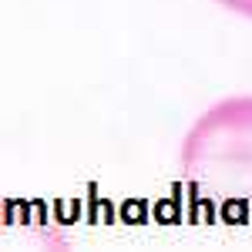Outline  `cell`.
Wrapping results in <instances>:
<instances>
[{"mask_svg":"<svg viewBox=\"0 0 252 252\" xmlns=\"http://www.w3.org/2000/svg\"><path fill=\"white\" fill-rule=\"evenodd\" d=\"M182 178L202 202L252 212V94L198 115L182 141Z\"/></svg>","mask_w":252,"mask_h":252,"instance_id":"6da1fadb","label":"cell"},{"mask_svg":"<svg viewBox=\"0 0 252 252\" xmlns=\"http://www.w3.org/2000/svg\"><path fill=\"white\" fill-rule=\"evenodd\" d=\"M64 242L58 225L40 215H27L17 205L0 202V249H34V246H58Z\"/></svg>","mask_w":252,"mask_h":252,"instance_id":"7a4b0ae2","label":"cell"},{"mask_svg":"<svg viewBox=\"0 0 252 252\" xmlns=\"http://www.w3.org/2000/svg\"><path fill=\"white\" fill-rule=\"evenodd\" d=\"M225 10H232V14H242V17H252V0H219Z\"/></svg>","mask_w":252,"mask_h":252,"instance_id":"3957f363","label":"cell"}]
</instances>
